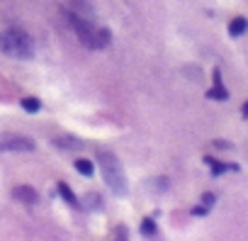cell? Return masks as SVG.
Here are the masks:
<instances>
[{"instance_id":"obj_1","label":"cell","mask_w":248,"mask_h":241,"mask_svg":"<svg viewBox=\"0 0 248 241\" xmlns=\"http://www.w3.org/2000/svg\"><path fill=\"white\" fill-rule=\"evenodd\" d=\"M68 17V25L71 30L78 34L80 44L85 49H93V51H100L105 47H109L112 42V32L107 27H102L95 17H80V15H73V13H66Z\"/></svg>"},{"instance_id":"obj_2","label":"cell","mask_w":248,"mask_h":241,"mask_svg":"<svg viewBox=\"0 0 248 241\" xmlns=\"http://www.w3.org/2000/svg\"><path fill=\"white\" fill-rule=\"evenodd\" d=\"M0 49H3L8 56H15V59H32L34 56L32 37L17 25L8 27L3 34H0Z\"/></svg>"},{"instance_id":"obj_3","label":"cell","mask_w":248,"mask_h":241,"mask_svg":"<svg viewBox=\"0 0 248 241\" xmlns=\"http://www.w3.org/2000/svg\"><path fill=\"white\" fill-rule=\"evenodd\" d=\"M97 166H100L102 178L109 185V190H114L117 195H127V173H124V168L114 154H100Z\"/></svg>"},{"instance_id":"obj_4","label":"cell","mask_w":248,"mask_h":241,"mask_svg":"<svg viewBox=\"0 0 248 241\" xmlns=\"http://www.w3.org/2000/svg\"><path fill=\"white\" fill-rule=\"evenodd\" d=\"M0 151H34V142L20 134H0Z\"/></svg>"},{"instance_id":"obj_5","label":"cell","mask_w":248,"mask_h":241,"mask_svg":"<svg viewBox=\"0 0 248 241\" xmlns=\"http://www.w3.org/2000/svg\"><path fill=\"white\" fill-rule=\"evenodd\" d=\"M207 97H209V100H217V102L229 100V90H226L224 83H221V71H219V68H214V85L207 90Z\"/></svg>"},{"instance_id":"obj_6","label":"cell","mask_w":248,"mask_h":241,"mask_svg":"<svg viewBox=\"0 0 248 241\" xmlns=\"http://www.w3.org/2000/svg\"><path fill=\"white\" fill-rule=\"evenodd\" d=\"M13 197L17 202H25V205H37L39 202V193L34 188H30V185H17L13 190Z\"/></svg>"},{"instance_id":"obj_7","label":"cell","mask_w":248,"mask_h":241,"mask_svg":"<svg viewBox=\"0 0 248 241\" xmlns=\"http://www.w3.org/2000/svg\"><path fill=\"white\" fill-rule=\"evenodd\" d=\"M204 163L212 168V178H219L221 173H226V171H238V166L236 163H219L217 159H212V156H204Z\"/></svg>"},{"instance_id":"obj_8","label":"cell","mask_w":248,"mask_h":241,"mask_svg":"<svg viewBox=\"0 0 248 241\" xmlns=\"http://www.w3.org/2000/svg\"><path fill=\"white\" fill-rule=\"evenodd\" d=\"M248 32V20L246 17H233L231 22H229V34L231 37H241V34H246Z\"/></svg>"},{"instance_id":"obj_9","label":"cell","mask_w":248,"mask_h":241,"mask_svg":"<svg viewBox=\"0 0 248 241\" xmlns=\"http://www.w3.org/2000/svg\"><path fill=\"white\" fill-rule=\"evenodd\" d=\"M56 188H59V193H61V197H63V200H66V202H68L71 207H76V209H80V207H83V205H80V200H78V197L73 195V190H71V188H68L66 183H59Z\"/></svg>"},{"instance_id":"obj_10","label":"cell","mask_w":248,"mask_h":241,"mask_svg":"<svg viewBox=\"0 0 248 241\" xmlns=\"http://www.w3.org/2000/svg\"><path fill=\"white\" fill-rule=\"evenodd\" d=\"M54 146H61V149H83V142L80 139H73V137H56L54 139Z\"/></svg>"},{"instance_id":"obj_11","label":"cell","mask_w":248,"mask_h":241,"mask_svg":"<svg viewBox=\"0 0 248 241\" xmlns=\"http://www.w3.org/2000/svg\"><path fill=\"white\" fill-rule=\"evenodd\" d=\"M139 231L146 236V239H154L156 234H158V226H156V222L151 219V217H146L144 222H141V226H139Z\"/></svg>"},{"instance_id":"obj_12","label":"cell","mask_w":248,"mask_h":241,"mask_svg":"<svg viewBox=\"0 0 248 241\" xmlns=\"http://www.w3.org/2000/svg\"><path fill=\"white\" fill-rule=\"evenodd\" d=\"M73 166H76V171H78V173H83L85 178L95 173V166H93V161H88V159H76V163H73Z\"/></svg>"},{"instance_id":"obj_13","label":"cell","mask_w":248,"mask_h":241,"mask_svg":"<svg viewBox=\"0 0 248 241\" xmlns=\"http://www.w3.org/2000/svg\"><path fill=\"white\" fill-rule=\"evenodd\" d=\"M22 110H27V112H39V110H42V102H39L37 97H25V100H22Z\"/></svg>"},{"instance_id":"obj_14","label":"cell","mask_w":248,"mask_h":241,"mask_svg":"<svg viewBox=\"0 0 248 241\" xmlns=\"http://www.w3.org/2000/svg\"><path fill=\"white\" fill-rule=\"evenodd\" d=\"M85 202H88V207H102V200H100V195H85Z\"/></svg>"},{"instance_id":"obj_15","label":"cell","mask_w":248,"mask_h":241,"mask_svg":"<svg viewBox=\"0 0 248 241\" xmlns=\"http://www.w3.org/2000/svg\"><path fill=\"white\" fill-rule=\"evenodd\" d=\"M214 202H217V197H214L212 193H204V195H202V205H204V207H214Z\"/></svg>"},{"instance_id":"obj_16","label":"cell","mask_w":248,"mask_h":241,"mask_svg":"<svg viewBox=\"0 0 248 241\" xmlns=\"http://www.w3.org/2000/svg\"><path fill=\"white\" fill-rule=\"evenodd\" d=\"M207 212H209V207H204V205H200V207H195V209H192V214H195V217H204Z\"/></svg>"},{"instance_id":"obj_17","label":"cell","mask_w":248,"mask_h":241,"mask_svg":"<svg viewBox=\"0 0 248 241\" xmlns=\"http://www.w3.org/2000/svg\"><path fill=\"white\" fill-rule=\"evenodd\" d=\"M241 114H243V117H246V119H248V100H246V102H243V107H241Z\"/></svg>"}]
</instances>
